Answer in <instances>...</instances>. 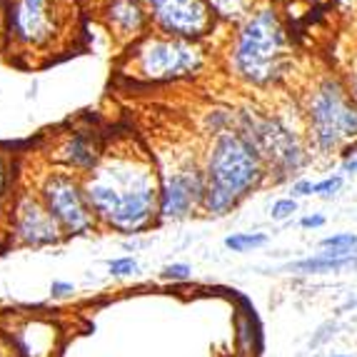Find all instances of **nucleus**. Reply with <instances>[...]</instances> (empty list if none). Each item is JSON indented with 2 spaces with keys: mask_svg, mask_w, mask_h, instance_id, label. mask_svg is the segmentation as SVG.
Returning a JSON list of instances; mask_svg holds the SVG:
<instances>
[{
  "mask_svg": "<svg viewBox=\"0 0 357 357\" xmlns=\"http://www.w3.org/2000/svg\"><path fill=\"white\" fill-rule=\"evenodd\" d=\"M96 220L118 235L135 238L160 220V185L148 167H107L85 185Z\"/></svg>",
  "mask_w": 357,
  "mask_h": 357,
  "instance_id": "1",
  "label": "nucleus"
},
{
  "mask_svg": "<svg viewBox=\"0 0 357 357\" xmlns=\"http://www.w3.org/2000/svg\"><path fill=\"white\" fill-rule=\"evenodd\" d=\"M232 63L238 75L252 85L278 83L285 75L290 66L287 33L273 6H260L248 15L235 38Z\"/></svg>",
  "mask_w": 357,
  "mask_h": 357,
  "instance_id": "2",
  "label": "nucleus"
},
{
  "mask_svg": "<svg viewBox=\"0 0 357 357\" xmlns=\"http://www.w3.org/2000/svg\"><path fill=\"white\" fill-rule=\"evenodd\" d=\"M310 148L317 155L342 153L357 143V102L340 77H322L305 96Z\"/></svg>",
  "mask_w": 357,
  "mask_h": 357,
  "instance_id": "3",
  "label": "nucleus"
},
{
  "mask_svg": "<svg viewBox=\"0 0 357 357\" xmlns=\"http://www.w3.org/2000/svg\"><path fill=\"white\" fill-rule=\"evenodd\" d=\"M268 175V162L243 130H225L215 135L205 158L208 185L220 188L235 200H245Z\"/></svg>",
  "mask_w": 357,
  "mask_h": 357,
  "instance_id": "4",
  "label": "nucleus"
},
{
  "mask_svg": "<svg viewBox=\"0 0 357 357\" xmlns=\"http://www.w3.org/2000/svg\"><path fill=\"white\" fill-rule=\"evenodd\" d=\"M238 130H243L255 143V148L260 150V155L268 162V170L278 175V180H285L292 173H300L310 162L307 148L303 145L300 135L278 115L245 113L243 126Z\"/></svg>",
  "mask_w": 357,
  "mask_h": 357,
  "instance_id": "5",
  "label": "nucleus"
},
{
  "mask_svg": "<svg viewBox=\"0 0 357 357\" xmlns=\"http://www.w3.org/2000/svg\"><path fill=\"white\" fill-rule=\"evenodd\" d=\"M40 200L66 238H77L96 230L98 220L90 208L88 192L68 175H53L43 185Z\"/></svg>",
  "mask_w": 357,
  "mask_h": 357,
  "instance_id": "6",
  "label": "nucleus"
},
{
  "mask_svg": "<svg viewBox=\"0 0 357 357\" xmlns=\"http://www.w3.org/2000/svg\"><path fill=\"white\" fill-rule=\"evenodd\" d=\"M208 188V178H205V167H183L170 175H162L160 180V205H158V215L160 220H183L200 208Z\"/></svg>",
  "mask_w": 357,
  "mask_h": 357,
  "instance_id": "7",
  "label": "nucleus"
},
{
  "mask_svg": "<svg viewBox=\"0 0 357 357\" xmlns=\"http://www.w3.org/2000/svg\"><path fill=\"white\" fill-rule=\"evenodd\" d=\"M10 238L20 248H48V245H58L66 235L60 232L58 222L50 218L45 205L25 200L15 208Z\"/></svg>",
  "mask_w": 357,
  "mask_h": 357,
  "instance_id": "8",
  "label": "nucleus"
},
{
  "mask_svg": "<svg viewBox=\"0 0 357 357\" xmlns=\"http://www.w3.org/2000/svg\"><path fill=\"white\" fill-rule=\"evenodd\" d=\"M155 15L173 36H203L213 25L205 0H150Z\"/></svg>",
  "mask_w": 357,
  "mask_h": 357,
  "instance_id": "9",
  "label": "nucleus"
},
{
  "mask_svg": "<svg viewBox=\"0 0 357 357\" xmlns=\"http://www.w3.org/2000/svg\"><path fill=\"white\" fill-rule=\"evenodd\" d=\"M282 270H287V273H298V275L345 273V270H357V252H352V255H335V252H330V250H320L317 255L287 262Z\"/></svg>",
  "mask_w": 357,
  "mask_h": 357,
  "instance_id": "10",
  "label": "nucleus"
},
{
  "mask_svg": "<svg viewBox=\"0 0 357 357\" xmlns=\"http://www.w3.org/2000/svg\"><path fill=\"white\" fill-rule=\"evenodd\" d=\"M268 240L270 238L265 232H232V235L225 238V248L232 252L245 255V252H252V250H257V248H262V245H268Z\"/></svg>",
  "mask_w": 357,
  "mask_h": 357,
  "instance_id": "11",
  "label": "nucleus"
},
{
  "mask_svg": "<svg viewBox=\"0 0 357 357\" xmlns=\"http://www.w3.org/2000/svg\"><path fill=\"white\" fill-rule=\"evenodd\" d=\"M320 250H330L335 255H352L357 252V235L355 232H335L320 240Z\"/></svg>",
  "mask_w": 357,
  "mask_h": 357,
  "instance_id": "12",
  "label": "nucleus"
},
{
  "mask_svg": "<svg viewBox=\"0 0 357 357\" xmlns=\"http://www.w3.org/2000/svg\"><path fill=\"white\" fill-rule=\"evenodd\" d=\"M298 213V200L295 197H280V200H275L273 208H270V218L275 222H287L292 220V215Z\"/></svg>",
  "mask_w": 357,
  "mask_h": 357,
  "instance_id": "13",
  "label": "nucleus"
},
{
  "mask_svg": "<svg viewBox=\"0 0 357 357\" xmlns=\"http://www.w3.org/2000/svg\"><path fill=\"white\" fill-rule=\"evenodd\" d=\"M220 15H245L255 6V0H210Z\"/></svg>",
  "mask_w": 357,
  "mask_h": 357,
  "instance_id": "14",
  "label": "nucleus"
},
{
  "mask_svg": "<svg viewBox=\"0 0 357 357\" xmlns=\"http://www.w3.org/2000/svg\"><path fill=\"white\" fill-rule=\"evenodd\" d=\"M342 175L335 173V175H328V178H322L315 183V195L322 197V200H330V197H335L340 190H342Z\"/></svg>",
  "mask_w": 357,
  "mask_h": 357,
  "instance_id": "15",
  "label": "nucleus"
},
{
  "mask_svg": "<svg viewBox=\"0 0 357 357\" xmlns=\"http://www.w3.org/2000/svg\"><path fill=\"white\" fill-rule=\"evenodd\" d=\"M107 270H110V275L113 278H132V275H137V270H140V265H137L135 257H115V260L107 262Z\"/></svg>",
  "mask_w": 357,
  "mask_h": 357,
  "instance_id": "16",
  "label": "nucleus"
},
{
  "mask_svg": "<svg viewBox=\"0 0 357 357\" xmlns=\"http://www.w3.org/2000/svg\"><path fill=\"white\" fill-rule=\"evenodd\" d=\"M190 278H192V268L185 265V262H173V265H165V268H162V280L188 282Z\"/></svg>",
  "mask_w": 357,
  "mask_h": 357,
  "instance_id": "17",
  "label": "nucleus"
},
{
  "mask_svg": "<svg viewBox=\"0 0 357 357\" xmlns=\"http://www.w3.org/2000/svg\"><path fill=\"white\" fill-rule=\"evenodd\" d=\"M310 195H315V183H312V180H307V178L292 180V185H290V197L300 200V197H310Z\"/></svg>",
  "mask_w": 357,
  "mask_h": 357,
  "instance_id": "18",
  "label": "nucleus"
},
{
  "mask_svg": "<svg viewBox=\"0 0 357 357\" xmlns=\"http://www.w3.org/2000/svg\"><path fill=\"white\" fill-rule=\"evenodd\" d=\"M340 158H342V173H347V175L357 173V143L347 145V148L340 153Z\"/></svg>",
  "mask_w": 357,
  "mask_h": 357,
  "instance_id": "19",
  "label": "nucleus"
},
{
  "mask_svg": "<svg viewBox=\"0 0 357 357\" xmlns=\"http://www.w3.org/2000/svg\"><path fill=\"white\" fill-rule=\"evenodd\" d=\"M73 292H75V287H73V282H66V280H55L53 285H50V298H53V300H60V298H70Z\"/></svg>",
  "mask_w": 357,
  "mask_h": 357,
  "instance_id": "20",
  "label": "nucleus"
},
{
  "mask_svg": "<svg viewBox=\"0 0 357 357\" xmlns=\"http://www.w3.org/2000/svg\"><path fill=\"white\" fill-rule=\"evenodd\" d=\"M322 225H325V215H320V213L300 218V227H303V230H317V227H322Z\"/></svg>",
  "mask_w": 357,
  "mask_h": 357,
  "instance_id": "21",
  "label": "nucleus"
},
{
  "mask_svg": "<svg viewBox=\"0 0 357 357\" xmlns=\"http://www.w3.org/2000/svg\"><path fill=\"white\" fill-rule=\"evenodd\" d=\"M350 96H352V100L357 102V88H350Z\"/></svg>",
  "mask_w": 357,
  "mask_h": 357,
  "instance_id": "22",
  "label": "nucleus"
},
{
  "mask_svg": "<svg viewBox=\"0 0 357 357\" xmlns=\"http://www.w3.org/2000/svg\"><path fill=\"white\" fill-rule=\"evenodd\" d=\"M330 357H350V355H330Z\"/></svg>",
  "mask_w": 357,
  "mask_h": 357,
  "instance_id": "23",
  "label": "nucleus"
}]
</instances>
